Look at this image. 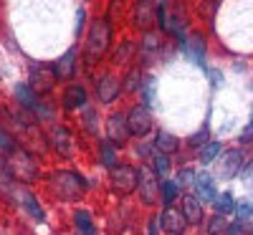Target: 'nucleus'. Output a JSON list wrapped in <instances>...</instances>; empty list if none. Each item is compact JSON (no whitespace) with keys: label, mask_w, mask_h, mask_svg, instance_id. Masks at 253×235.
Wrapping results in <instances>:
<instances>
[{"label":"nucleus","mask_w":253,"mask_h":235,"mask_svg":"<svg viewBox=\"0 0 253 235\" xmlns=\"http://www.w3.org/2000/svg\"><path fill=\"white\" fill-rule=\"evenodd\" d=\"M137 23H139L142 31L152 28V5L150 3H139V8H137Z\"/></svg>","instance_id":"22"},{"label":"nucleus","mask_w":253,"mask_h":235,"mask_svg":"<svg viewBox=\"0 0 253 235\" xmlns=\"http://www.w3.org/2000/svg\"><path fill=\"white\" fill-rule=\"evenodd\" d=\"M205 139H208V129H200L198 134H193V137H190V144L195 147V144H203Z\"/></svg>","instance_id":"33"},{"label":"nucleus","mask_w":253,"mask_h":235,"mask_svg":"<svg viewBox=\"0 0 253 235\" xmlns=\"http://www.w3.org/2000/svg\"><path fill=\"white\" fill-rule=\"evenodd\" d=\"M225 225H228V220L220 218V215H215V218H210V223H208V233L210 235H223L225 233Z\"/></svg>","instance_id":"27"},{"label":"nucleus","mask_w":253,"mask_h":235,"mask_svg":"<svg viewBox=\"0 0 253 235\" xmlns=\"http://www.w3.org/2000/svg\"><path fill=\"white\" fill-rule=\"evenodd\" d=\"M223 235H248L246 223H233V225H225V233H223Z\"/></svg>","instance_id":"29"},{"label":"nucleus","mask_w":253,"mask_h":235,"mask_svg":"<svg viewBox=\"0 0 253 235\" xmlns=\"http://www.w3.org/2000/svg\"><path fill=\"white\" fill-rule=\"evenodd\" d=\"M51 144L63 157H69L71 155V132L66 129V126H56V129L51 132Z\"/></svg>","instance_id":"16"},{"label":"nucleus","mask_w":253,"mask_h":235,"mask_svg":"<svg viewBox=\"0 0 253 235\" xmlns=\"http://www.w3.org/2000/svg\"><path fill=\"white\" fill-rule=\"evenodd\" d=\"M160 223H162V230H167L170 235H182V230H185V218L180 215V210H172V207H167L165 212H162V218H160Z\"/></svg>","instance_id":"12"},{"label":"nucleus","mask_w":253,"mask_h":235,"mask_svg":"<svg viewBox=\"0 0 253 235\" xmlns=\"http://www.w3.org/2000/svg\"><path fill=\"white\" fill-rule=\"evenodd\" d=\"M74 223H76L81 235H94V223H91L89 210H76L74 212Z\"/></svg>","instance_id":"20"},{"label":"nucleus","mask_w":253,"mask_h":235,"mask_svg":"<svg viewBox=\"0 0 253 235\" xmlns=\"http://www.w3.org/2000/svg\"><path fill=\"white\" fill-rule=\"evenodd\" d=\"M248 215H251V202H241V205H238V210H236V218H238V223H243Z\"/></svg>","instance_id":"32"},{"label":"nucleus","mask_w":253,"mask_h":235,"mask_svg":"<svg viewBox=\"0 0 253 235\" xmlns=\"http://www.w3.org/2000/svg\"><path fill=\"white\" fill-rule=\"evenodd\" d=\"M84 31V8L79 10V15H76V33H81Z\"/></svg>","instance_id":"35"},{"label":"nucleus","mask_w":253,"mask_h":235,"mask_svg":"<svg viewBox=\"0 0 253 235\" xmlns=\"http://www.w3.org/2000/svg\"><path fill=\"white\" fill-rule=\"evenodd\" d=\"M137 86H139V71L134 69L129 76H126V81H124L122 89H124V91H137Z\"/></svg>","instance_id":"28"},{"label":"nucleus","mask_w":253,"mask_h":235,"mask_svg":"<svg viewBox=\"0 0 253 235\" xmlns=\"http://www.w3.org/2000/svg\"><path fill=\"white\" fill-rule=\"evenodd\" d=\"M84 104H86V89L79 86V83L69 86L66 94H63V109H66V112H74V109H81Z\"/></svg>","instance_id":"14"},{"label":"nucleus","mask_w":253,"mask_h":235,"mask_svg":"<svg viewBox=\"0 0 253 235\" xmlns=\"http://www.w3.org/2000/svg\"><path fill=\"white\" fill-rule=\"evenodd\" d=\"M107 132H109V144H124L129 139V132H126V117L124 114H112L107 121Z\"/></svg>","instance_id":"9"},{"label":"nucleus","mask_w":253,"mask_h":235,"mask_svg":"<svg viewBox=\"0 0 253 235\" xmlns=\"http://www.w3.org/2000/svg\"><path fill=\"white\" fill-rule=\"evenodd\" d=\"M150 235H157V223H155V220L150 223Z\"/></svg>","instance_id":"36"},{"label":"nucleus","mask_w":253,"mask_h":235,"mask_svg":"<svg viewBox=\"0 0 253 235\" xmlns=\"http://www.w3.org/2000/svg\"><path fill=\"white\" fill-rule=\"evenodd\" d=\"M119 91H122V81L117 78V76H104V78H99V83H96V96L104 101V104H112L117 96H119Z\"/></svg>","instance_id":"10"},{"label":"nucleus","mask_w":253,"mask_h":235,"mask_svg":"<svg viewBox=\"0 0 253 235\" xmlns=\"http://www.w3.org/2000/svg\"><path fill=\"white\" fill-rule=\"evenodd\" d=\"M220 149H223L220 142H208V144L203 147V152H200V162H203V164H210V162L220 155Z\"/></svg>","instance_id":"23"},{"label":"nucleus","mask_w":253,"mask_h":235,"mask_svg":"<svg viewBox=\"0 0 253 235\" xmlns=\"http://www.w3.org/2000/svg\"><path fill=\"white\" fill-rule=\"evenodd\" d=\"M15 94H18V99L23 101V104L28 106V109H33L38 117H43V119H46V117H51L48 106H46L43 101H41V99H38V96H36V94H33L28 86H18V91H15Z\"/></svg>","instance_id":"13"},{"label":"nucleus","mask_w":253,"mask_h":235,"mask_svg":"<svg viewBox=\"0 0 253 235\" xmlns=\"http://www.w3.org/2000/svg\"><path fill=\"white\" fill-rule=\"evenodd\" d=\"M53 71H51V66H41V63H36V66L31 69V91L33 94H46V91H51V86H53Z\"/></svg>","instance_id":"7"},{"label":"nucleus","mask_w":253,"mask_h":235,"mask_svg":"<svg viewBox=\"0 0 253 235\" xmlns=\"http://www.w3.org/2000/svg\"><path fill=\"white\" fill-rule=\"evenodd\" d=\"M0 149H5V152H13V142H10L3 132H0Z\"/></svg>","instance_id":"34"},{"label":"nucleus","mask_w":253,"mask_h":235,"mask_svg":"<svg viewBox=\"0 0 253 235\" xmlns=\"http://www.w3.org/2000/svg\"><path fill=\"white\" fill-rule=\"evenodd\" d=\"M101 162H104V167H114L117 164V155H114V147L109 144V142H104L101 144Z\"/></svg>","instance_id":"25"},{"label":"nucleus","mask_w":253,"mask_h":235,"mask_svg":"<svg viewBox=\"0 0 253 235\" xmlns=\"http://www.w3.org/2000/svg\"><path fill=\"white\" fill-rule=\"evenodd\" d=\"M109 40H112L109 20H107V18H96V20H91L89 36H86V48H84V61H86V63H96L104 53H107Z\"/></svg>","instance_id":"1"},{"label":"nucleus","mask_w":253,"mask_h":235,"mask_svg":"<svg viewBox=\"0 0 253 235\" xmlns=\"http://www.w3.org/2000/svg\"><path fill=\"white\" fill-rule=\"evenodd\" d=\"M177 185H193L195 182V175L193 169H180V180H175Z\"/></svg>","instance_id":"31"},{"label":"nucleus","mask_w":253,"mask_h":235,"mask_svg":"<svg viewBox=\"0 0 253 235\" xmlns=\"http://www.w3.org/2000/svg\"><path fill=\"white\" fill-rule=\"evenodd\" d=\"M23 202H26V207H28V212L36 218V220H43V210L38 207V202H36V197L31 195V192H26L23 195Z\"/></svg>","instance_id":"26"},{"label":"nucleus","mask_w":253,"mask_h":235,"mask_svg":"<svg viewBox=\"0 0 253 235\" xmlns=\"http://www.w3.org/2000/svg\"><path fill=\"white\" fill-rule=\"evenodd\" d=\"M215 215H220V218H225V215H230V212H236V200H233V195L230 192H223V195H215Z\"/></svg>","instance_id":"18"},{"label":"nucleus","mask_w":253,"mask_h":235,"mask_svg":"<svg viewBox=\"0 0 253 235\" xmlns=\"http://www.w3.org/2000/svg\"><path fill=\"white\" fill-rule=\"evenodd\" d=\"M10 172L20 180H36L38 177V169H36V162L31 159L28 152H23V149H18V152L10 157Z\"/></svg>","instance_id":"6"},{"label":"nucleus","mask_w":253,"mask_h":235,"mask_svg":"<svg viewBox=\"0 0 253 235\" xmlns=\"http://www.w3.org/2000/svg\"><path fill=\"white\" fill-rule=\"evenodd\" d=\"M241 164H243V155L238 152V149H233V152H228V157H225V162H223V175H225V177H233V175H238Z\"/></svg>","instance_id":"19"},{"label":"nucleus","mask_w":253,"mask_h":235,"mask_svg":"<svg viewBox=\"0 0 253 235\" xmlns=\"http://www.w3.org/2000/svg\"><path fill=\"white\" fill-rule=\"evenodd\" d=\"M126 132L134 134V137H144V134L152 132V114L144 104L134 106L129 112V117H126Z\"/></svg>","instance_id":"4"},{"label":"nucleus","mask_w":253,"mask_h":235,"mask_svg":"<svg viewBox=\"0 0 253 235\" xmlns=\"http://www.w3.org/2000/svg\"><path fill=\"white\" fill-rule=\"evenodd\" d=\"M137 190H139V197H142V202H147V205H152L155 202V197H157V177H155V169H150V167H139L137 169Z\"/></svg>","instance_id":"5"},{"label":"nucleus","mask_w":253,"mask_h":235,"mask_svg":"<svg viewBox=\"0 0 253 235\" xmlns=\"http://www.w3.org/2000/svg\"><path fill=\"white\" fill-rule=\"evenodd\" d=\"M180 197V185L175 180H165L162 182V202L165 207H172V202Z\"/></svg>","instance_id":"21"},{"label":"nucleus","mask_w":253,"mask_h":235,"mask_svg":"<svg viewBox=\"0 0 253 235\" xmlns=\"http://www.w3.org/2000/svg\"><path fill=\"white\" fill-rule=\"evenodd\" d=\"M195 187H198V192H200V197L203 200H208V202H213L215 200V182H213V177H210L208 172H200V175H195Z\"/></svg>","instance_id":"17"},{"label":"nucleus","mask_w":253,"mask_h":235,"mask_svg":"<svg viewBox=\"0 0 253 235\" xmlns=\"http://www.w3.org/2000/svg\"><path fill=\"white\" fill-rule=\"evenodd\" d=\"M76 46H71L66 53H63L53 66H51V71H53V78H71L74 76V71H76Z\"/></svg>","instance_id":"8"},{"label":"nucleus","mask_w":253,"mask_h":235,"mask_svg":"<svg viewBox=\"0 0 253 235\" xmlns=\"http://www.w3.org/2000/svg\"><path fill=\"white\" fill-rule=\"evenodd\" d=\"M177 147H180V139L175 137V134H170V132H160L157 134V139H155V149H157V155H175L177 152Z\"/></svg>","instance_id":"15"},{"label":"nucleus","mask_w":253,"mask_h":235,"mask_svg":"<svg viewBox=\"0 0 253 235\" xmlns=\"http://www.w3.org/2000/svg\"><path fill=\"white\" fill-rule=\"evenodd\" d=\"M190 46H193V53L198 58V63L205 61V38L200 33H193V40H190Z\"/></svg>","instance_id":"24"},{"label":"nucleus","mask_w":253,"mask_h":235,"mask_svg":"<svg viewBox=\"0 0 253 235\" xmlns=\"http://www.w3.org/2000/svg\"><path fill=\"white\" fill-rule=\"evenodd\" d=\"M155 167H157V169H155L157 175H167V169H170V162H167L165 155H157V157H155Z\"/></svg>","instance_id":"30"},{"label":"nucleus","mask_w":253,"mask_h":235,"mask_svg":"<svg viewBox=\"0 0 253 235\" xmlns=\"http://www.w3.org/2000/svg\"><path fill=\"white\" fill-rule=\"evenodd\" d=\"M112 187L119 192V195H126L137 187V169L129 164H114L112 167V175H109Z\"/></svg>","instance_id":"3"},{"label":"nucleus","mask_w":253,"mask_h":235,"mask_svg":"<svg viewBox=\"0 0 253 235\" xmlns=\"http://www.w3.org/2000/svg\"><path fill=\"white\" fill-rule=\"evenodd\" d=\"M180 215L185 218V223L198 225V223L203 220V205H200V197H195L193 192L182 195V210H180Z\"/></svg>","instance_id":"11"},{"label":"nucleus","mask_w":253,"mask_h":235,"mask_svg":"<svg viewBox=\"0 0 253 235\" xmlns=\"http://www.w3.org/2000/svg\"><path fill=\"white\" fill-rule=\"evenodd\" d=\"M53 185L58 190V195H63V197H79V195H84V190H86V182L81 180V175L71 172V169H61V172H56Z\"/></svg>","instance_id":"2"}]
</instances>
